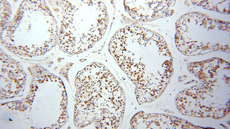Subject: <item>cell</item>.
I'll return each mask as SVG.
<instances>
[{
  "label": "cell",
  "mask_w": 230,
  "mask_h": 129,
  "mask_svg": "<svg viewBox=\"0 0 230 129\" xmlns=\"http://www.w3.org/2000/svg\"><path fill=\"white\" fill-rule=\"evenodd\" d=\"M108 49L135 85L139 104L154 101L162 94L173 68L170 53L160 35L139 26H129L115 33Z\"/></svg>",
  "instance_id": "obj_1"
},
{
  "label": "cell",
  "mask_w": 230,
  "mask_h": 129,
  "mask_svg": "<svg viewBox=\"0 0 230 129\" xmlns=\"http://www.w3.org/2000/svg\"><path fill=\"white\" fill-rule=\"evenodd\" d=\"M75 85L76 126L82 128L93 122L97 128H118L124 116L125 95L107 67L92 63L78 73Z\"/></svg>",
  "instance_id": "obj_2"
},
{
  "label": "cell",
  "mask_w": 230,
  "mask_h": 129,
  "mask_svg": "<svg viewBox=\"0 0 230 129\" xmlns=\"http://www.w3.org/2000/svg\"><path fill=\"white\" fill-rule=\"evenodd\" d=\"M67 1L60 44L63 51L75 55L87 50L102 38L109 17L100 1Z\"/></svg>",
  "instance_id": "obj_3"
},
{
  "label": "cell",
  "mask_w": 230,
  "mask_h": 129,
  "mask_svg": "<svg viewBox=\"0 0 230 129\" xmlns=\"http://www.w3.org/2000/svg\"><path fill=\"white\" fill-rule=\"evenodd\" d=\"M164 1H124L127 12L135 20L140 22L152 21L159 18L167 8Z\"/></svg>",
  "instance_id": "obj_4"
}]
</instances>
